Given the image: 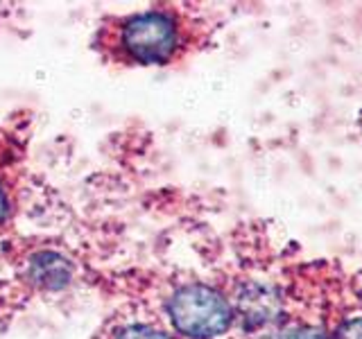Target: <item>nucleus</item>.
Returning a JSON list of instances; mask_svg holds the SVG:
<instances>
[{"label":"nucleus","instance_id":"0eeeda50","mask_svg":"<svg viewBox=\"0 0 362 339\" xmlns=\"http://www.w3.org/2000/svg\"><path fill=\"white\" fill-rule=\"evenodd\" d=\"M7 215H9V199H7L5 186L0 184V224L7 220Z\"/></svg>","mask_w":362,"mask_h":339},{"label":"nucleus","instance_id":"39448f33","mask_svg":"<svg viewBox=\"0 0 362 339\" xmlns=\"http://www.w3.org/2000/svg\"><path fill=\"white\" fill-rule=\"evenodd\" d=\"M274 339H335L328 333L320 331L315 326H301V328H290V331H283Z\"/></svg>","mask_w":362,"mask_h":339},{"label":"nucleus","instance_id":"20e7f679","mask_svg":"<svg viewBox=\"0 0 362 339\" xmlns=\"http://www.w3.org/2000/svg\"><path fill=\"white\" fill-rule=\"evenodd\" d=\"M113 339H173L168 333L158 331L154 326H147V323H129V326H122L116 331Z\"/></svg>","mask_w":362,"mask_h":339},{"label":"nucleus","instance_id":"f03ea898","mask_svg":"<svg viewBox=\"0 0 362 339\" xmlns=\"http://www.w3.org/2000/svg\"><path fill=\"white\" fill-rule=\"evenodd\" d=\"M120 48L136 64H168L179 48L175 16L158 9L134 14L120 28Z\"/></svg>","mask_w":362,"mask_h":339},{"label":"nucleus","instance_id":"7ed1b4c3","mask_svg":"<svg viewBox=\"0 0 362 339\" xmlns=\"http://www.w3.org/2000/svg\"><path fill=\"white\" fill-rule=\"evenodd\" d=\"M32 278L45 287H59L68 280V267L57 256H41L32 263Z\"/></svg>","mask_w":362,"mask_h":339},{"label":"nucleus","instance_id":"f257e3e1","mask_svg":"<svg viewBox=\"0 0 362 339\" xmlns=\"http://www.w3.org/2000/svg\"><path fill=\"white\" fill-rule=\"evenodd\" d=\"M168 316L179 335L213 339L231 328L233 308L220 290L206 282H186L168 299Z\"/></svg>","mask_w":362,"mask_h":339},{"label":"nucleus","instance_id":"423d86ee","mask_svg":"<svg viewBox=\"0 0 362 339\" xmlns=\"http://www.w3.org/2000/svg\"><path fill=\"white\" fill-rule=\"evenodd\" d=\"M335 339H362V316L344 321L342 326H339Z\"/></svg>","mask_w":362,"mask_h":339}]
</instances>
